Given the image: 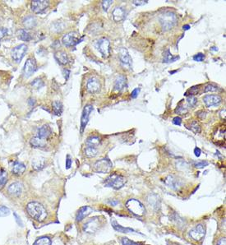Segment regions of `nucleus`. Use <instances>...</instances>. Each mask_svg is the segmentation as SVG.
<instances>
[{
	"label": "nucleus",
	"mask_w": 226,
	"mask_h": 245,
	"mask_svg": "<svg viewBox=\"0 0 226 245\" xmlns=\"http://www.w3.org/2000/svg\"><path fill=\"white\" fill-rule=\"evenodd\" d=\"M27 211L31 217L39 222L45 221L48 215L44 206L37 201L29 202L27 206Z\"/></svg>",
	"instance_id": "f257e3e1"
},
{
	"label": "nucleus",
	"mask_w": 226,
	"mask_h": 245,
	"mask_svg": "<svg viewBox=\"0 0 226 245\" xmlns=\"http://www.w3.org/2000/svg\"><path fill=\"white\" fill-rule=\"evenodd\" d=\"M159 21L161 24V27L164 31H169L174 27L177 23V16L174 13L170 11H166L163 13L160 14Z\"/></svg>",
	"instance_id": "f03ea898"
},
{
	"label": "nucleus",
	"mask_w": 226,
	"mask_h": 245,
	"mask_svg": "<svg viewBox=\"0 0 226 245\" xmlns=\"http://www.w3.org/2000/svg\"><path fill=\"white\" fill-rule=\"evenodd\" d=\"M104 184L105 187H112L113 189L118 190L122 188L124 186V184H126V179L121 174L113 173L105 179Z\"/></svg>",
	"instance_id": "7ed1b4c3"
},
{
	"label": "nucleus",
	"mask_w": 226,
	"mask_h": 245,
	"mask_svg": "<svg viewBox=\"0 0 226 245\" xmlns=\"http://www.w3.org/2000/svg\"><path fill=\"white\" fill-rule=\"evenodd\" d=\"M125 206L131 213H133L137 216H142L145 214L146 209L144 205L137 199L131 198L129 200H127Z\"/></svg>",
	"instance_id": "20e7f679"
},
{
	"label": "nucleus",
	"mask_w": 226,
	"mask_h": 245,
	"mask_svg": "<svg viewBox=\"0 0 226 245\" xmlns=\"http://www.w3.org/2000/svg\"><path fill=\"white\" fill-rule=\"evenodd\" d=\"M103 225V221L99 217H93L91 220H89L88 221L86 222L84 225H83V230L86 233H89V234H92L95 233L99 228L102 226Z\"/></svg>",
	"instance_id": "39448f33"
},
{
	"label": "nucleus",
	"mask_w": 226,
	"mask_h": 245,
	"mask_svg": "<svg viewBox=\"0 0 226 245\" xmlns=\"http://www.w3.org/2000/svg\"><path fill=\"white\" fill-rule=\"evenodd\" d=\"M112 162L110 161L109 159L105 158V159H101V160L96 161L94 164V170L97 172V173H100V174H106V173H110V170H112Z\"/></svg>",
	"instance_id": "423d86ee"
},
{
	"label": "nucleus",
	"mask_w": 226,
	"mask_h": 245,
	"mask_svg": "<svg viewBox=\"0 0 226 245\" xmlns=\"http://www.w3.org/2000/svg\"><path fill=\"white\" fill-rule=\"evenodd\" d=\"M96 46L104 58H106L110 56V42L107 38H100L99 41H97L96 42Z\"/></svg>",
	"instance_id": "0eeeda50"
},
{
	"label": "nucleus",
	"mask_w": 226,
	"mask_h": 245,
	"mask_svg": "<svg viewBox=\"0 0 226 245\" xmlns=\"http://www.w3.org/2000/svg\"><path fill=\"white\" fill-rule=\"evenodd\" d=\"M31 10L35 13L42 14L48 9L49 2L46 0H33L31 2Z\"/></svg>",
	"instance_id": "6e6552de"
},
{
	"label": "nucleus",
	"mask_w": 226,
	"mask_h": 245,
	"mask_svg": "<svg viewBox=\"0 0 226 245\" xmlns=\"http://www.w3.org/2000/svg\"><path fill=\"white\" fill-rule=\"evenodd\" d=\"M205 234V230L203 225L198 224L189 231L188 235L190 238H192L195 241H201L202 238H204Z\"/></svg>",
	"instance_id": "1a4fd4ad"
},
{
	"label": "nucleus",
	"mask_w": 226,
	"mask_h": 245,
	"mask_svg": "<svg viewBox=\"0 0 226 245\" xmlns=\"http://www.w3.org/2000/svg\"><path fill=\"white\" fill-rule=\"evenodd\" d=\"M27 51V46L26 44H19L13 48V49L12 50V58L14 61L19 63L23 58Z\"/></svg>",
	"instance_id": "9d476101"
},
{
	"label": "nucleus",
	"mask_w": 226,
	"mask_h": 245,
	"mask_svg": "<svg viewBox=\"0 0 226 245\" xmlns=\"http://www.w3.org/2000/svg\"><path fill=\"white\" fill-rule=\"evenodd\" d=\"M37 69V65L36 62L34 58H28L27 62L25 63L24 68H23V74L25 77H30L35 72Z\"/></svg>",
	"instance_id": "9b49d317"
},
{
	"label": "nucleus",
	"mask_w": 226,
	"mask_h": 245,
	"mask_svg": "<svg viewBox=\"0 0 226 245\" xmlns=\"http://www.w3.org/2000/svg\"><path fill=\"white\" fill-rule=\"evenodd\" d=\"M81 41L79 38V35L76 32H70L63 35V44L65 45L66 47H72L77 44Z\"/></svg>",
	"instance_id": "f8f14e48"
},
{
	"label": "nucleus",
	"mask_w": 226,
	"mask_h": 245,
	"mask_svg": "<svg viewBox=\"0 0 226 245\" xmlns=\"http://www.w3.org/2000/svg\"><path fill=\"white\" fill-rule=\"evenodd\" d=\"M119 58L121 64L123 67L131 68L132 67V58H131L129 53L127 50V49L125 48H121L119 51Z\"/></svg>",
	"instance_id": "ddd939ff"
},
{
	"label": "nucleus",
	"mask_w": 226,
	"mask_h": 245,
	"mask_svg": "<svg viewBox=\"0 0 226 245\" xmlns=\"http://www.w3.org/2000/svg\"><path fill=\"white\" fill-rule=\"evenodd\" d=\"M164 184H166L169 187L172 188L173 190H179L183 187V181L175 177L174 175H169L164 179Z\"/></svg>",
	"instance_id": "4468645a"
},
{
	"label": "nucleus",
	"mask_w": 226,
	"mask_h": 245,
	"mask_svg": "<svg viewBox=\"0 0 226 245\" xmlns=\"http://www.w3.org/2000/svg\"><path fill=\"white\" fill-rule=\"evenodd\" d=\"M93 111V106L91 105H87L84 107L83 111H82V118H81V133H83L84 129L86 128L87 123L89 121V117L91 115V113Z\"/></svg>",
	"instance_id": "2eb2a0df"
},
{
	"label": "nucleus",
	"mask_w": 226,
	"mask_h": 245,
	"mask_svg": "<svg viewBox=\"0 0 226 245\" xmlns=\"http://www.w3.org/2000/svg\"><path fill=\"white\" fill-rule=\"evenodd\" d=\"M222 101V98L218 95H206L203 98V102L207 108L218 106Z\"/></svg>",
	"instance_id": "dca6fc26"
},
{
	"label": "nucleus",
	"mask_w": 226,
	"mask_h": 245,
	"mask_svg": "<svg viewBox=\"0 0 226 245\" xmlns=\"http://www.w3.org/2000/svg\"><path fill=\"white\" fill-rule=\"evenodd\" d=\"M86 89L90 93L92 94L99 92L100 89V84L98 79H96V77H91L86 83Z\"/></svg>",
	"instance_id": "f3484780"
},
{
	"label": "nucleus",
	"mask_w": 226,
	"mask_h": 245,
	"mask_svg": "<svg viewBox=\"0 0 226 245\" xmlns=\"http://www.w3.org/2000/svg\"><path fill=\"white\" fill-rule=\"evenodd\" d=\"M93 211V209L89 206H84L79 209V211H77V214L76 216V221L77 222L82 221L83 219H85L87 217L91 212Z\"/></svg>",
	"instance_id": "a211bd4d"
},
{
	"label": "nucleus",
	"mask_w": 226,
	"mask_h": 245,
	"mask_svg": "<svg viewBox=\"0 0 226 245\" xmlns=\"http://www.w3.org/2000/svg\"><path fill=\"white\" fill-rule=\"evenodd\" d=\"M8 193L13 197H19L22 193V185L18 182H15L13 184H10V186L7 188Z\"/></svg>",
	"instance_id": "6ab92c4d"
},
{
	"label": "nucleus",
	"mask_w": 226,
	"mask_h": 245,
	"mask_svg": "<svg viewBox=\"0 0 226 245\" xmlns=\"http://www.w3.org/2000/svg\"><path fill=\"white\" fill-rule=\"evenodd\" d=\"M148 204L150 205L151 208H153L155 211H157L160 207V199L155 194H151L147 198Z\"/></svg>",
	"instance_id": "aec40b11"
},
{
	"label": "nucleus",
	"mask_w": 226,
	"mask_h": 245,
	"mask_svg": "<svg viewBox=\"0 0 226 245\" xmlns=\"http://www.w3.org/2000/svg\"><path fill=\"white\" fill-rule=\"evenodd\" d=\"M54 58L56 59V61L58 62L59 64L65 65L67 64L69 61L68 55L67 53L64 51H57L54 54Z\"/></svg>",
	"instance_id": "412c9836"
},
{
	"label": "nucleus",
	"mask_w": 226,
	"mask_h": 245,
	"mask_svg": "<svg viewBox=\"0 0 226 245\" xmlns=\"http://www.w3.org/2000/svg\"><path fill=\"white\" fill-rule=\"evenodd\" d=\"M51 134V129L49 125H43L40 127L37 131V135L36 137H40L41 139H47L49 137Z\"/></svg>",
	"instance_id": "4be33fe9"
},
{
	"label": "nucleus",
	"mask_w": 226,
	"mask_h": 245,
	"mask_svg": "<svg viewBox=\"0 0 226 245\" xmlns=\"http://www.w3.org/2000/svg\"><path fill=\"white\" fill-rule=\"evenodd\" d=\"M112 15H113V19L117 22L121 21L124 19L125 17V10L123 7H117L112 12Z\"/></svg>",
	"instance_id": "5701e85b"
},
{
	"label": "nucleus",
	"mask_w": 226,
	"mask_h": 245,
	"mask_svg": "<svg viewBox=\"0 0 226 245\" xmlns=\"http://www.w3.org/2000/svg\"><path fill=\"white\" fill-rule=\"evenodd\" d=\"M111 225L113 226V228L118 232L120 233H125V234H129V233H136L133 229L128 228V227H123L122 225H120L115 220L111 221Z\"/></svg>",
	"instance_id": "b1692460"
},
{
	"label": "nucleus",
	"mask_w": 226,
	"mask_h": 245,
	"mask_svg": "<svg viewBox=\"0 0 226 245\" xmlns=\"http://www.w3.org/2000/svg\"><path fill=\"white\" fill-rule=\"evenodd\" d=\"M126 82H127L126 77L123 75H119L114 82V90L118 92L122 91L126 86Z\"/></svg>",
	"instance_id": "393cba45"
},
{
	"label": "nucleus",
	"mask_w": 226,
	"mask_h": 245,
	"mask_svg": "<svg viewBox=\"0 0 226 245\" xmlns=\"http://www.w3.org/2000/svg\"><path fill=\"white\" fill-rule=\"evenodd\" d=\"M23 25L27 29H31L36 26V19L33 16H27L23 19Z\"/></svg>",
	"instance_id": "a878e982"
},
{
	"label": "nucleus",
	"mask_w": 226,
	"mask_h": 245,
	"mask_svg": "<svg viewBox=\"0 0 226 245\" xmlns=\"http://www.w3.org/2000/svg\"><path fill=\"white\" fill-rule=\"evenodd\" d=\"M45 165V160L42 157H38L35 158L32 161V168L35 170H42Z\"/></svg>",
	"instance_id": "bb28decb"
},
{
	"label": "nucleus",
	"mask_w": 226,
	"mask_h": 245,
	"mask_svg": "<svg viewBox=\"0 0 226 245\" xmlns=\"http://www.w3.org/2000/svg\"><path fill=\"white\" fill-rule=\"evenodd\" d=\"M26 166L21 162H15L13 166V173L16 175H21L25 172Z\"/></svg>",
	"instance_id": "cd10ccee"
},
{
	"label": "nucleus",
	"mask_w": 226,
	"mask_h": 245,
	"mask_svg": "<svg viewBox=\"0 0 226 245\" xmlns=\"http://www.w3.org/2000/svg\"><path fill=\"white\" fill-rule=\"evenodd\" d=\"M30 144L33 147L35 148H40V147H45L46 146V141L44 139H41L38 137H35L33 138H31L30 141Z\"/></svg>",
	"instance_id": "c85d7f7f"
},
{
	"label": "nucleus",
	"mask_w": 226,
	"mask_h": 245,
	"mask_svg": "<svg viewBox=\"0 0 226 245\" xmlns=\"http://www.w3.org/2000/svg\"><path fill=\"white\" fill-rule=\"evenodd\" d=\"M178 58H179L178 56H174V55H172L170 51H169V49H167V50H165L164 53L163 62H164V63H173V62L176 61Z\"/></svg>",
	"instance_id": "c756f323"
},
{
	"label": "nucleus",
	"mask_w": 226,
	"mask_h": 245,
	"mask_svg": "<svg viewBox=\"0 0 226 245\" xmlns=\"http://www.w3.org/2000/svg\"><path fill=\"white\" fill-rule=\"evenodd\" d=\"M101 140L99 137L97 136H92L90 137L86 140V144L88 145V146H93V147H96L97 146H99L100 144Z\"/></svg>",
	"instance_id": "7c9ffc66"
},
{
	"label": "nucleus",
	"mask_w": 226,
	"mask_h": 245,
	"mask_svg": "<svg viewBox=\"0 0 226 245\" xmlns=\"http://www.w3.org/2000/svg\"><path fill=\"white\" fill-rule=\"evenodd\" d=\"M17 35L18 38L23 41H30L31 40V34L28 32L27 30H23L21 29L20 31H18L17 32Z\"/></svg>",
	"instance_id": "2f4dec72"
},
{
	"label": "nucleus",
	"mask_w": 226,
	"mask_h": 245,
	"mask_svg": "<svg viewBox=\"0 0 226 245\" xmlns=\"http://www.w3.org/2000/svg\"><path fill=\"white\" fill-rule=\"evenodd\" d=\"M98 154V150L96 147H93V146H87L85 149V155L87 157H95L97 156Z\"/></svg>",
	"instance_id": "473e14b6"
},
{
	"label": "nucleus",
	"mask_w": 226,
	"mask_h": 245,
	"mask_svg": "<svg viewBox=\"0 0 226 245\" xmlns=\"http://www.w3.org/2000/svg\"><path fill=\"white\" fill-rule=\"evenodd\" d=\"M53 109L55 114L60 115L63 112V105L60 101H54L53 102Z\"/></svg>",
	"instance_id": "72a5a7b5"
},
{
	"label": "nucleus",
	"mask_w": 226,
	"mask_h": 245,
	"mask_svg": "<svg viewBox=\"0 0 226 245\" xmlns=\"http://www.w3.org/2000/svg\"><path fill=\"white\" fill-rule=\"evenodd\" d=\"M31 85L33 88L38 90V89H40L41 87H43L45 86V82L42 79L35 78L31 82Z\"/></svg>",
	"instance_id": "f704fd0d"
},
{
	"label": "nucleus",
	"mask_w": 226,
	"mask_h": 245,
	"mask_svg": "<svg viewBox=\"0 0 226 245\" xmlns=\"http://www.w3.org/2000/svg\"><path fill=\"white\" fill-rule=\"evenodd\" d=\"M7 181V172L4 170H0V187H3L6 184Z\"/></svg>",
	"instance_id": "c9c22d12"
},
{
	"label": "nucleus",
	"mask_w": 226,
	"mask_h": 245,
	"mask_svg": "<svg viewBox=\"0 0 226 245\" xmlns=\"http://www.w3.org/2000/svg\"><path fill=\"white\" fill-rule=\"evenodd\" d=\"M33 245H51V240L48 237H40L35 242Z\"/></svg>",
	"instance_id": "e433bc0d"
},
{
	"label": "nucleus",
	"mask_w": 226,
	"mask_h": 245,
	"mask_svg": "<svg viewBox=\"0 0 226 245\" xmlns=\"http://www.w3.org/2000/svg\"><path fill=\"white\" fill-rule=\"evenodd\" d=\"M189 129L191 130V131H192V132L194 133H196V134L201 133V127L199 125L198 123L196 122V121H193V122L190 124Z\"/></svg>",
	"instance_id": "4c0bfd02"
},
{
	"label": "nucleus",
	"mask_w": 226,
	"mask_h": 245,
	"mask_svg": "<svg viewBox=\"0 0 226 245\" xmlns=\"http://www.w3.org/2000/svg\"><path fill=\"white\" fill-rule=\"evenodd\" d=\"M218 86L214 84H208L205 86L204 92H216L218 91Z\"/></svg>",
	"instance_id": "58836bf2"
},
{
	"label": "nucleus",
	"mask_w": 226,
	"mask_h": 245,
	"mask_svg": "<svg viewBox=\"0 0 226 245\" xmlns=\"http://www.w3.org/2000/svg\"><path fill=\"white\" fill-rule=\"evenodd\" d=\"M10 214V210L7 207H0V217H5Z\"/></svg>",
	"instance_id": "ea45409f"
},
{
	"label": "nucleus",
	"mask_w": 226,
	"mask_h": 245,
	"mask_svg": "<svg viewBox=\"0 0 226 245\" xmlns=\"http://www.w3.org/2000/svg\"><path fill=\"white\" fill-rule=\"evenodd\" d=\"M187 101H188V104L189 106L193 107V106H195V105L197 104V99L196 98L195 96L189 95L188 97L187 98Z\"/></svg>",
	"instance_id": "a19ab883"
},
{
	"label": "nucleus",
	"mask_w": 226,
	"mask_h": 245,
	"mask_svg": "<svg viewBox=\"0 0 226 245\" xmlns=\"http://www.w3.org/2000/svg\"><path fill=\"white\" fill-rule=\"evenodd\" d=\"M209 165L208 161H205V160H202V161H198V162H195L194 163V166L197 169H203L205 166H207Z\"/></svg>",
	"instance_id": "79ce46f5"
},
{
	"label": "nucleus",
	"mask_w": 226,
	"mask_h": 245,
	"mask_svg": "<svg viewBox=\"0 0 226 245\" xmlns=\"http://www.w3.org/2000/svg\"><path fill=\"white\" fill-rule=\"evenodd\" d=\"M112 4H113L112 0H105V1H102V7L104 11L105 12H108L109 7H110V5Z\"/></svg>",
	"instance_id": "37998d69"
},
{
	"label": "nucleus",
	"mask_w": 226,
	"mask_h": 245,
	"mask_svg": "<svg viewBox=\"0 0 226 245\" xmlns=\"http://www.w3.org/2000/svg\"><path fill=\"white\" fill-rule=\"evenodd\" d=\"M121 242H122V244L123 245H141L140 244L132 241V240L128 239L127 238H122V240H121Z\"/></svg>",
	"instance_id": "c03bdc74"
},
{
	"label": "nucleus",
	"mask_w": 226,
	"mask_h": 245,
	"mask_svg": "<svg viewBox=\"0 0 226 245\" xmlns=\"http://www.w3.org/2000/svg\"><path fill=\"white\" fill-rule=\"evenodd\" d=\"M205 59V55L202 54V53H198L197 55L193 56V60L197 62H202Z\"/></svg>",
	"instance_id": "a18cd8bd"
},
{
	"label": "nucleus",
	"mask_w": 226,
	"mask_h": 245,
	"mask_svg": "<svg viewBox=\"0 0 226 245\" xmlns=\"http://www.w3.org/2000/svg\"><path fill=\"white\" fill-rule=\"evenodd\" d=\"M198 89H199L198 86H192V87H191V88L189 89L188 91L186 92V93H188L189 92V93H190L189 95H192V96H193L194 95H197V94L198 93Z\"/></svg>",
	"instance_id": "49530a36"
},
{
	"label": "nucleus",
	"mask_w": 226,
	"mask_h": 245,
	"mask_svg": "<svg viewBox=\"0 0 226 245\" xmlns=\"http://www.w3.org/2000/svg\"><path fill=\"white\" fill-rule=\"evenodd\" d=\"M13 215L14 217H15V221H16V222L17 223V225H19V226H23V222H22V221L21 220V217L18 215L16 213V212H13Z\"/></svg>",
	"instance_id": "de8ad7c7"
},
{
	"label": "nucleus",
	"mask_w": 226,
	"mask_h": 245,
	"mask_svg": "<svg viewBox=\"0 0 226 245\" xmlns=\"http://www.w3.org/2000/svg\"><path fill=\"white\" fill-rule=\"evenodd\" d=\"M7 33H8V30H7V28H5V27L0 28V40H1L2 38H4V36H6V35H7Z\"/></svg>",
	"instance_id": "09e8293b"
},
{
	"label": "nucleus",
	"mask_w": 226,
	"mask_h": 245,
	"mask_svg": "<svg viewBox=\"0 0 226 245\" xmlns=\"http://www.w3.org/2000/svg\"><path fill=\"white\" fill-rule=\"evenodd\" d=\"M72 161L69 156H67V159H66V170H69L71 166H72Z\"/></svg>",
	"instance_id": "8fccbe9b"
},
{
	"label": "nucleus",
	"mask_w": 226,
	"mask_h": 245,
	"mask_svg": "<svg viewBox=\"0 0 226 245\" xmlns=\"http://www.w3.org/2000/svg\"><path fill=\"white\" fill-rule=\"evenodd\" d=\"M148 1H145V0H141V1H137V0H134L133 1V4L136 6H142L145 5L146 4H147Z\"/></svg>",
	"instance_id": "3c124183"
},
{
	"label": "nucleus",
	"mask_w": 226,
	"mask_h": 245,
	"mask_svg": "<svg viewBox=\"0 0 226 245\" xmlns=\"http://www.w3.org/2000/svg\"><path fill=\"white\" fill-rule=\"evenodd\" d=\"M173 123L175 124V125L180 126L182 123V119L180 118V117H178V116L175 117V118H174V119H173Z\"/></svg>",
	"instance_id": "603ef678"
},
{
	"label": "nucleus",
	"mask_w": 226,
	"mask_h": 245,
	"mask_svg": "<svg viewBox=\"0 0 226 245\" xmlns=\"http://www.w3.org/2000/svg\"><path fill=\"white\" fill-rule=\"evenodd\" d=\"M139 92H140V89H139V88L134 89L133 91L132 92V93H131V96H132V98H133V99H136L137 96H138V94H139Z\"/></svg>",
	"instance_id": "864d4df0"
},
{
	"label": "nucleus",
	"mask_w": 226,
	"mask_h": 245,
	"mask_svg": "<svg viewBox=\"0 0 226 245\" xmlns=\"http://www.w3.org/2000/svg\"><path fill=\"white\" fill-rule=\"evenodd\" d=\"M175 111L178 113V114H183L185 113L188 112V109L184 108V107H178Z\"/></svg>",
	"instance_id": "5fc2aeb1"
},
{
	"label": "nucleus",
	"mask_w": 226,
	"mask_h": 245,
	"mask_svg": "<svg viewBox=\"0 0 226 245\" xmlns=\"http://www.w3.org/2000/svg\"><path fill=\"white\" fill-rule=\"evenodd\" d=\"M201 153H202V151H201V149H200L199 147H196L195 149H194V154H195L196 156L199 157L200 156H201Z\"/></svg>",
	"instance_id": "6e6d98bb"
},
{
	"label": "nucleus",
	"mask_w": 226,
	"mask_h": 245,
	"mask_svg": "<svg viewBox=\"0 0 226 245\" xmlns=\"http://www.w3.org/2000/svg\"><path fill=\"white\" fill-rule=\"evenodd\" d=\"M216 245H226V239L225 238H221L219 241L217 242Z\"/></svg>",
	"instance_id": "4d7b16f0"
},
{
	"label": "nucleus",
	"mask_w": 226,
	"mask_h": 245,
	"mask_svg": "<svg viewBox=\"0 0 226 245\" xmlns=\"http://www.w3.org/2000/svg\"><path fill=\"white\" fill-rule=\"evenodd\" d=\"M197 115L198 116L199 118L203 119V118L205 117V112H204V111H199V112H197Z\"/></svg>",
	"instance_id": "13d9d810"
},
{
	"label": "nucleus",
	"mask_w": 226,
	"mask_h": 245,
	"mask_svg": "<svg viewBox=\"0 0 226 245\" xmlns=\"http://www.w3.org/2000/svg\"><path fill=\"white\" fill-rule=\"evenodd\" d=\"M109 203H110L111 206H117V205L119 203V201L116 200V199H113V200H110L109 201Z\"/></svg>",
	"instance_id": "bf43d9fd"
},
{
	"label": "nucleus",
	"mask_w": 226,
	"mask_h": 245,
	"mask_svg": "<svg viewBox=\"0 0 226 245\" xmlns=\"http://www.w3.org/2000/svg\"><path fill=\"white\" fill-rule=\"evenodd\" d=\"M189 28H190V26H189V25H184V26L183 27V29L184 31H187V30H188Z\"/></svg>",
	"instance_id": "052dcab7"
},
{
	"label": "nucleus",
	"mask_w": 226,
	"mask_h": 245,
	"mask_svg": "<svg viewBox=\"0 0 226 245\" xmlns=\"http://www.w3.org/2000/svg\"><path fill=\"white\" fill-rule=\"evenodd\" d=\"M212 50H215V51H216V50H218V49H216V47H213L212 49H211Z\"/></svg>",
	"instance_id": "680f3d73"
}]
</instances>
